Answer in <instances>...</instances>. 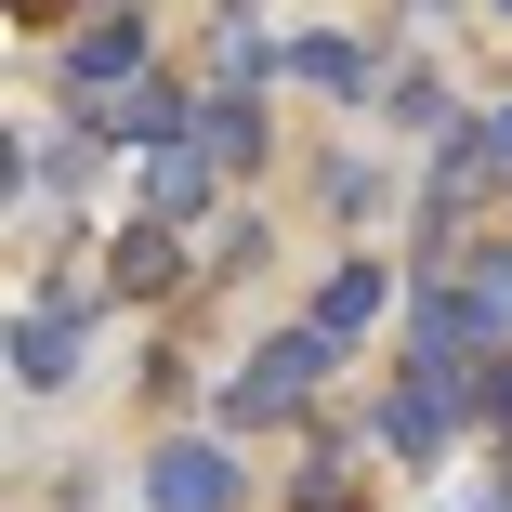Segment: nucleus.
Masks as SVG:
<instances>
[{"instance_id":"nucleus-15","label":"nucleus","mask_w":512,"mask_h":512,"mask_svg":"<svg viewBox=\"0 0 512 512\" xmlns=\"http://www.w3.org/2000/svg\"><path fill=\"white\" fill-rule=\"evenodd\" d=\"M499 512H512V499H499Z\"/></svg>"},{"instance_id":"nucleus-9","label":"nucleus","mask_w":512,"mask_h":512,"mask_svg":"<svg viewBox=\"0 0 512 512\" xmlns=\"http://www.w3.org/2000/svg\"><path fill=\"white\" fill-rule=\"evenodd\" d=\"M197 197H211V158H197V145H171V158H158V211L184 224V211H197Z\"/></svg>"},{"instance_id":"nucleus-12","label":"nucleus","mask_w":512,"mask_h":512,"mask_svg":"<svg viewBox=\"0 0 512 512\" xmlns=\"http://www.w3.org/2000/svg\"><path fill=\"white\" fill-rule=\"evenodd\" d=\"M171 119H184L171 79H132V92H119V132H171Z\"/></svg>"},{"instance_id":"nucleus-14","label":"nucleus","mask_w":512,"mask_h":512,"mask_svg":"<svg viewBox=\"0 0 512 512\" xmlns=\"http://www.w3.org/2000/svg\"><path fill=\"white\" fill-rule=\"evenodd\" d=\"M316 512H342V499H316Z\"/></svg>"},{"instance_id":"nucleus-11","label":"nucleus","mask_w":512,"mask_h":512,"mask_svg":"<svg viewBox=\"0 0 512 512\" xmlns=\"http://www.w3.org/2000/svg\"><path fill=\"white\" fill-rule=\"evenodd\" d=\"M119 289H171V237H158V224L119 237Z\"/></svg>"},{"instance_id":"nucleus-5","label":"nucleus","mask_w":512,"mask_h":512,"mask_svg":"<svg viewBox=\"0 0 512 512\" xmlns=\"http://www.w3.org/2000/svg\"><path fill=\"white\" fill-rule=\"evenodd\" d=\"M66 66H79V92H92V79H119V92H132V79H145V27H132V14L79 27V40H66Z\"/></svg>"},{"instance_id":"nucleus-10","label":"nucleus","mask_w":512,"mask_h":512,"mask_svg":"<svg viewBox=\"0 0 512 512\" xmlns=\"http://www.w3.org/2000/svg\"><path fill=\"white\" fill-rule=\"evenodd\" d=\"M250 145H263V119H250V106H211V132H197V158H211V171H237Z\"/></svg>"},{"instance_id":"nucleus-4","label":"nucleus","mask_w":512,"mask_h":512,"mask_svg":"<svg viewBox=\"0 0 512 512\" xmlns=\"http://www.w3.org/2000/svg\"><path fill=\"white\" fill-rule=\"evenodd\" d=\"M434 434H447V381H434V368H407V381L381 394V447H407V460H421Z\"/></svg>"},{"instance_id":"nucleus-2","label":"nucleus","mask_w":512,"mask_h":512,"mask_svg":"<svg viewBox=\"0 0 512 512\" xmlns=\"http://www.w3.org/2000/svg\"><path fill=\"white\" fill-rule=\"evenodd\" d=\"M407 342H421V368H434V381H460V368H473V355L499 342V316H486V289H421Z\"/></svg>"},{"instance_id":"nucleus-1","label":"nucleus","mask_w":512,"mask_h":512,"mask_svg":"<svg viewBox=\"0 0 512 512\" xmlns=\"http://www.w3.org/2000/svg\"><path fill=\"white\" fill-rule=\"evenodd\" d=\"M329 381V329H289L237 368V421H302V394Z\"/></svg>"},{"instance_id":"nucleus-8","label":"nucleus","mask_w":512,"mask_h":512,"mask_svg":"<svg viewBox=\"0 0 512 512\" xmlns=\"http://www.w3.org/2000/svg\"><path fill=\"white\" fill-rule=\"evenodd\" d=\"M289 66L316 79V92H355V79H368V53H355V40H289Z\"/></svg>"},{"instance_id":"nucleus-6","label":"nucleus","mask_w":512,"mask_h":512,"mask_svg":"<svg viewBox=\"0 0 512 512\" xmlns=\"http://www.w3.org/2000/svg\"><path fill=\"white\" fill-rule=\"evenodd\" d=\"M368 316H381V276H368V263H342V276H329V302H316V329H329V342H355Z\"/></svg>"},{"instance_id":"nucleus-13","label":"nucleus","mask_w":512,"mask_h":512,"mask_svg":"<svg viewBox=\"0 0 512 512\" xmlns=\"http://www.w3.org/2000/svg\"><path fill=\"white\" fill-rule=\"evenodd\" d=\"M486 158H499V171H512V119H499V132H486Z\"/></svg>"},{"instance_id":"nucleus-3","label":"nucleus","mask_w":512,"mask_h":512,"mask_svg":"<svg viewBox=\"0 0 512 512\" xmlns=\"http://www.w3.org/2000/svg\"><path fill=\"white\" fill-rule=\"evenodd\" d=\"M145 499H158V512H237V460H224V447H184V434H171V447L145 460Z\"/></svg>"},{"instance_id":"nucleus-7","label":"nucleus","mask_w":512,"mask_h":512,"mask_svg":"<svg viewBox=\"0 0 512 512\" xmlns=\"http://www.w3.org/2000/svg\"><path fill=\"white\" fill-rule=\"evenodd\" d=\"M14 368H27V381H66V368H79V329H66V316H27V329H14Z\"/></svg>"}]
</instances>
